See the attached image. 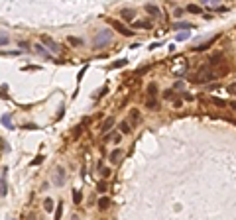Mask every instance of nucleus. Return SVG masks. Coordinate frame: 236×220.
I'll return each instance as SVG.
<instances>
[{
	"instance_id": "f257e3e1",
	"label": "nucleus",
	"mask_w": 236,
	"mask_h": 220,
	"mask_svg": "<svg viewBox=\"0 0 236 220\" xmlns=\"http://www.w3.org/2000/svg\"><path fill=\"white\" fill-rule=\"evenodd\" d=\"M217 77V75H214L211 69H209L207 65H203L201 67V71L195 75V83H199V85H205V83H209V81H213V79Z\"/></svg>"
},
{
	"instance_id": "f03ea898",
	"label": "nucleus",
	"mask_w": 236,
	"mask_h": 220,
	"mask_svg": "<svg viewBox=\"0 0 236 220\" xmlns=\"http://www.w3.org/2000/svg\"><path fill=\"white\" fill-rule=\"evenodd\" d=\"M110 24H112V28H114L116 31H120L122 35H126V37H130V35H134V31L128 28V26H124L122 22H114V20H110Z\"/></svg>"
},
{
	"instance_id": "7ed1b4c3",
	"label": "nucleus",
	"mask_w": 236,
	"mask_h": 220,
	"mask_svg": "<svg viewBox=\"0 0 236 220\" xmlns=\"http://www.w3.org/2000/svg\"><path fill=\"white\" fill-rule=\"evenodd\" d=\"M108 41H110V34H108V31H100V34L95 37V45H96V47H100V44L106 45Z\"/></svg>"
},
{
	"instance_id": "20e7f679",
	"label": "nucleus",
	"mask_w": 236,
	"mask_h": 220,
	"mask_svg": "<svg viewBox=\"0 0 236 220\" xmlns=\"http://www.w3.org/2000/svg\"><path fill=\"white\" fill-rule=\"evenodd\" d=\"M114 116H108V118H104V122H103V124H100V132H110L112 130V126H114Z\"/></svg>"
},
{
	"instance_id": "39448f33",
	"label": "nucleus",
	"mask_w": 236,
	"mask_h": 220,
	"mask_svg": "<svg viewBox=\"0 0 236 220\" xmlns=\"http://www.w3.org/2000/svg\"><path fill=\"white\" fill-rule=\"evenodd\" d=\"M41 41H44V44H45L47 47H49V49H51V51H59V45H57V44H55V41H53V39H51V37H49V35H41Z\"/></svg>"
},
{
	"instance_id": "423d86ee",
	"label": "nucleus",
	"mask_w": 236,
	"mask_h": 220,
	"mask_svg": "<svg viewBox=\"0 0 236 220\" xmlns=\"http://www.w3.org/2000/svg\"><path fill=\"white\" fill-rule=\"evenodd\" d=\"M120 16L126 20V22H132L136 14H134V10H132V8H122V10H120Z\"/></svg>"
},
{
	"instance_id": "0eeeda50",
	"label": "nucleus",
	"mask_w": 236,
	"mask_h": 220,
	"mask_svg": "<svg viewBox=\"0 0 236 220\" xmlns=\"http://www.w3.org/2000/svg\"><path fill=\"white\" fill-rule=\"evenodd\" d=\"M120 157H122L120 149H112V152H110V161L112 163H118V161H120Z\"/></svg>"
},
{
	"instance_id": "6e6552de",
	"label": "nucleus",
	"mask_w": 236,
	"mask_h": 220,
	"mask_svg": "<svg viewBox=\"0 0 236 220\" xmlns=\"http://www.w3.org/2000/svg\"><path fill=\"white\" fill-rule=\"evenodd\" d=\"M108 205H110V198H108V197H100V198H99V208H100V210L108 208Z\"/></svg>"
},
{
	"instance_id": "1a4fd4ad",
	"label": "nucleus",
	"mask_w": 236,
	"mask_h": 220,
	"mask_svg": "<svg viewBox=\"0 0 236 220\" xmlns=\"http://www.w3.org/2000/svg\"><path fill=\"white\" fill-rule=\"evenodd\" d=\"M63 183H65V171H63V167H57V185Z\"/></svg>"
},
{
	"instance_id": "9d476101",
	"label": "nucleus",
	"mask_w": 236,
	"mask_h": 220,
	"mask_svg": "<svg viewBox=\"0 0 236 220\" xmlns=\"http://www.w3.org/2000/svg\"><path fill=\"white\" fill-rule=\"evenodd\" d=\"M81 201H83V193L81 191H73V202L75 205H81Z\"/></svg>"
},
{
	"instance_id": "9b49d317",
	"label": "nucleus",
	"mask_w": 236,
	"mask_h": 220,
	"mask_svg": "<svg viewBox=\"0 0 236 220\" xmlns=\"http://www.w3.org/2000/svg\"><path fill=\"white\" fill-rule=\"evenodd\" d=\"M44 208H45L47 212L53 210V198H45V201H44Z\"/></svg>"
},
{
	"instance_id": "f8f14e48",
	"label": "nucleus",
	"mask_w": 236,
	"mask_h": 220,
	"mask_svg": "<svg viewBox=\"0 0 236 220\" xmlns=\"http://www.w3.org/2000/svg\"><path fill=\"white\" fill-rule=\"evenodd\" d=\"M146 10H148V12L152 14V16H155V18L159 16V8H158V6H150V4H148V6H146Z\"/></svg>"
},
{
	"instance_id": "ddd939ff",
	"label": "nucleus",
	"mask_w": 236,
	"mask_h": 220,
	"mask_svg": "<svg viewBox=\"0 0 236 220\" xmlns=\"http://www.w3.org/2000/svg\"><path fill=\"white\" fill-rule=\"evenodd\" d=\"M187 10H189L191 14H201V6H197V4H189Z\"/></svg>"
},
{
	"instance_id": "4468645a",
	"label": "nucleus",
	"mask_w": 236,
	"mask_h": 220,
	"mask_svg": "<svg viewBox=\"0 0 236 220\" xmlns=\"http://www.w3.org/2000/svg\"><path fill=\"white\" fill-rule=\"evenodd\" d=\"M120 132L122 134H130V124L124 120V122H120Z\"/></svg>"
},
{
	"instance_id": "2eb2a0df",
	"label": "nucleus",
	"mask_w": 236,
	"mask_h": 220,
	"mask_svg": "<svg viewBox=\"0 0 236 220\" xmlns=\"http://www.w3.org/2000/svg\"><path fill=\"white\" fill-rule=\"evenodd\" d=\"M146 106H148V108H155V106H158V100H155V96H150L148 102H146Z\"/></svg>"
},
{
	"instance_id": "dca6fc26",
	"label": "nucleus",
	"mask_w": 236,
	"mask_h": 220,
	"mask_svg": "<svg viewBox=\"0 0 236 220\" xmlns=\"http://www.w3.org/2000/svg\"><path fill=\"white\" fill-rule=\"evenodd\" d=\"M2 124L6 126L8 130H12V128H14V126H12V122H10V118H8V116H2Z\"/></svg>"
},
{
	"instance_id": "f3484780",
	"label": "nucleus",
	"mask_w": 236,
	"mask_h": 220,
	"mask_svg": "<svg viewBox=\"0 0 236 220\" xmlns=\"http://www.w3.org/2000/svg\"><path fill=\"white\" fill-rule=\"evenodd\" d=\"M61 216H63V205H59L55 210V220H61Z\"/></svg>"
},
{
	"instance_id": "a211bd4d",
	"label": "nucleus",
	"mask_w": 236,
	"mask_h": 220,
	"mask_svg": "<svg viewBox=\"0 0 236 220\" xmlns=\"http://www.w3.org/2000/svg\"><path fill=\"white\" fill-rule=\"evenodd\" d=\"M69 44H71V45H81L83 41L79 39V37H69Z\"/></svg>"
},
{
	"instance_id": "6ab92c4d",
	"label": "nucleus",
	"mask_w": 236,
	"mask_h": 220,
	"mask_svg": "<svg viewBox=\"0 0 236 220\" xmlns=\"http://www.w3.org/2000/svg\"><path fill=\"white\" fill-rule=\"evenodd\" d=\"M228 94H234L236 96V83H230L228 85Z\"/></svg>"
},
{
	"instance_id": "aec40b11",
	"label": "nucleus",
	"mask_w": 236,
	"mask_h": 220,
	"mask_svg": "<svg viewBox=\"0 0 236 220\" xmlns=\"http://www.w3.org/2000/svg\"><path fill=\"white\" fill-rule=\"evenodd\" d=\"M122 65H126V59H120V61H116V63H112V69H116V67H122Z\"/></svg>"
},
{
	"instance_id": "412c9836",
	"label": "nucleus",
	"mask_w": 236,
	"mask_h": 220,
	"mask_svg": "<svg viewBox=\"0 0 236 220\" xmlns=\"http://www.w3.org/2000/svg\"><path fill=\"white\" fill-rule=\"evenodd\" d=\"M213 102L217 104V106H226V102H224V100H221V98H217V96H213Z\"/></svg>"
},
{
	"instance_id": "4be33fe9",
	"label": "nucleus",
	"mask_w": 236,
	"mask_h": 220,
	"mask_svg": "<svg viewBox=\"0 0 236 220\" xmlns=\"http://www.w3.org/2000/svg\"><path fill=\"white\" fill-rule=\"evenodd\" d=\"M136 28H150V22H136Z\"/></svg>"
},
{
	"instance_id": "5701e85b",
	"label": "nucleus",
	"mask_w": 236,
	"mask_h": 220,
	"mask_svg": "<svg viewBox=\"0 0 236 220\" xmlns=\"http://www.w3.org/2000/svg\"><path fill=\"white\" fill-rule=\"evenodd\" d=\"M100 175H103V177H110V169L108 167H103V169H100Z\"/></svg>"
},
{
	"instance_id": "b1692460",
	"label": "nucleus",
	"mask_w": 236,
	"mask_h": 220,
	"mask_svg": "<svg viewBox=\"0 0 236 220\" xmlns=\"http://www.w3.org/2000/svg\"><path fill=\"white\" fill-rule=\"evenodd\" d=\"M108 139H112V142L120 143V134H114V136H108Z\"/></svg>"
},
{
	"instance_id": "393cba45",
	"label": "nucleus",
	"mask_w": 236,
	"mask_h": 220,
	"mask_svg": "<svg viewBox=\"0 0 236 220\" xmlns=\"http://www.w3.org/2000/svg\"><path fill=\"white\" fill-rule=\"evenodd\" d=\"M155 90H158V87H155V85H150V87H148V93L152 94V96L155 94Z\"/></svg>"
},
{
	"instance_id": "a878e982",
	"label": "nucleus",
	"mask_w": 236,
	"mask_h": 220,
	"mask_svg": "<svg viewBox=\"0 0 236 220\" xmlns=\"http://www.w3.org/2000/svg\"><path fill=\"white\" fill-rule=\"evenodd\" d=\"M175 28H191V24H185V22H177Z\"/></svg>"
},
{
	"instance_id": "bb28decb",
	"label": "nucleus",
	"mask_w": 236,
	"mask_h": 220,
	"mask_svg": "<svg viewBox=\"0 0 236 220\" xmlns=\"http://www.w3.org/2000/svg\"><path fill=\"white\" fill-rule=\"evenodd\" d=\"M41 161H44V157H41V155H37L34 161H32V165H37V163H41Z\"/></svg>"
},
{
	"instance_id": "cd10ccee",
	"label": "nucleus",
	"mask_w": 236,
	"mask_h": 220,
	"mask_svg": "<svg viewBox=\"0 0 236 220\" xmlns=\"http://www.w3.org/2000/svg\"><path fill=\"white\" fill-rule=\"evenodd\" d=\"M99 191L104 193V191H106V183H103V181H100V183H99Z\"/></svg>"
},
{
	"instance_id": "c85d7f7f",
	"label": "nucleus",
	"mask_w": 236,
	"mask_h": 220,
	"mask_svg": "<svg viewBox=\"0 0 236 220\" xmlns=\"http://www.w3.org/2000/svg\"><path fill=\"white\" fill-rule=\"evenodd\" d=\"M187 37H189V34H179V35H177V39L181 41V39H187Z\"/></svg>"
},
{
	"instance_id": "c756f323",
	"label": "nucleus",
	"mask_w": 236,
	"mask_h": 220,
	"mask_svg": "<svg viewBox=\"0 0 236 220\" xmlns=\"http://www.w3.org/2000/svg\"><path fill=\"white\" fill-rule=\"evenodd\" d=\"M130 116H132V118H134V120H138V110H136V108H134V110H132V112H130Z\"/></svg>"
},
{
	"instance_id": "7c9ffc66",
	"label": "nucleus",
	"mask_w": 236,
	"mask_h": 220,
	"mask_svg": "<svg viewBox=\"0 0 236 220\" xmlns=\"http://www.w3.org/2000/svg\"><path fill=\"white\" fill-rule=\"evenodd\" d=\"M36 49L40 51V53H44V55H47V53H45V49H44V47H41V45H36Z\"/></svg>"
},
{
	"instance_id": "2f4dec72",
	"label": "nucleus",
	"mask_w": 236,
	"mask_h": 220,
	"mask_svg": "<svg viewBox=\"0 0 236 220\" xmlns=\"http://www.w3.org/2000/svg\"><path fill=\"white\" fill-rule=\"evenodd\" d=\"M79 134H81V128H79V126H77V128H75V132H73V136H75V138H77V136H79Z\"/></svg>"
},
{
	"instance_id": "473e14b6",
	"label": "nucleus",
	"mask_w": 236,
	"mask_h": 220,
	"mask_svg": "<svg viewBox=\"0 0 236 220\" xmlns=\"http://www.w3.org/2000/svg\"><path fill=\"white\" fill-rule=\"evenodd\" d=\"M24 128H26V130H36V126H34V124H26Z\"/></svg>"
},
{
	"instance_id": "72a5a7b5",
	"label": "nucleus",
	"mask_w": 236,
	"mask_h": 220,
	"mask_svg": "<svg viewBox=\"0 0 236 220\" xmlns=\"http://www.w3.org/2000/svg\"><path fill=\"white\" fill-rule=\"evenodd\" d=\"M230 108H232V110H236V102H230Z\"/></svg>"
}]
</instances>
